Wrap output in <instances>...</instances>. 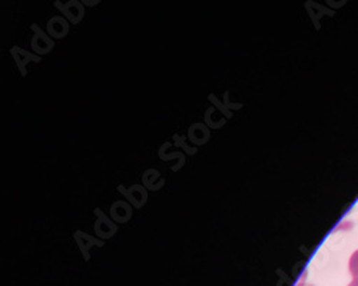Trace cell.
<instances>
[{
	"instance_id": "obj_1",
	"label": "cell",
	"mask_w": 358,
	"mask_h": 286,
	"mask_svg": "<svg viewBox=\"0 0 358 286\" xmlns=\"http://www.w3.org/2000/svg\"><path fill=\"white\" fill-rule=\"evenodd\" d=\"M348 269H350L352 279H358V250H355L351 255L350 262H348Z\"/></svg>"
},
{
	"instance_id": "obj_3",
	"label": "cell",
	"mask_w": 358,
	"mask_h": 286,
	"mask_svg": "<svg viewBox=\"0 0 358 286\" xmlns=\"http://www.w3.org/2000/svg\"><path fill=\"white\" fill-rule=\"evenodd\" d=\"M300 286H311V285H300Z\"/></svg>"
},
{
	"instance_id": "obj_2",
	"label": "cell",
	"mask_w": 358,
	"mask_h": 286,
	"mask_svg": "<svg viewBox=\"0 0 358 286\" xmlns=\"http://www.w3.org/2000/svg\"><path fill=\"white\" fill-rule=\"evenodd\" d=\"M348 286H358V279H352V282Z\"/></svg>"
}]
</instances>
